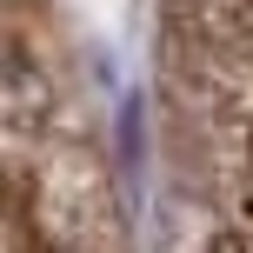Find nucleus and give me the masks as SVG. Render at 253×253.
<instances>
[{
  "label": "nucleus",
  "mask_w": 253,
  "mask_h": 253,
  "mask_svg": "<svg viewBox=\"0 0 253 253\" xmlns=\"http://www.w3.org/2000/svg\"><path fill=\"white\" fill-rule=\"evenodd\" d=\"M13 253H126L114 187L100 180V147L80 120L67 80H40L27 40L13 34Z\"/></svg>",
  "instance_id": "f257e3e1"
}]
</instances>
